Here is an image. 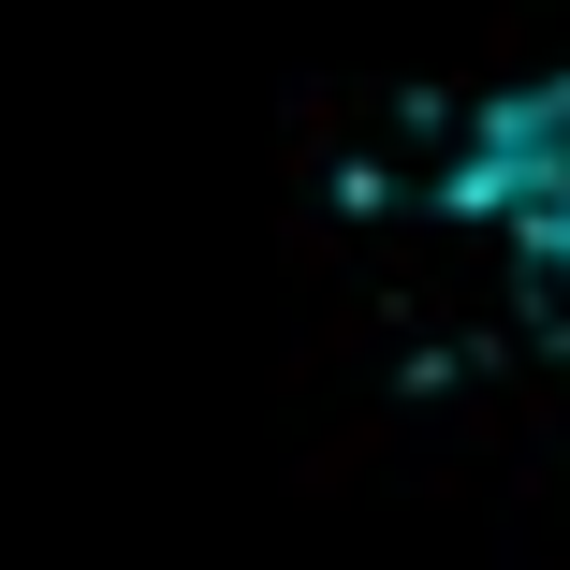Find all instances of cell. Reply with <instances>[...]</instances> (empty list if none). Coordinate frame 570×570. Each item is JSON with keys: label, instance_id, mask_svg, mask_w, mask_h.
<instances>
[{"label": "cell", "instance_id": "cell-1", "mask_svg": "<svg viewBox=\"0 0 570 570\" xmlns=\"http://www.w3.org/2000/svg\"><path fill=\"white\" fill-rule=\"evenodd\" d=\"M453 205L483 219V235H512L527 264L570 278V73L512 88L469 118V161H453Z\"/></svg>", "mask_w": 570, "mask_h": 570}]
</instances>
